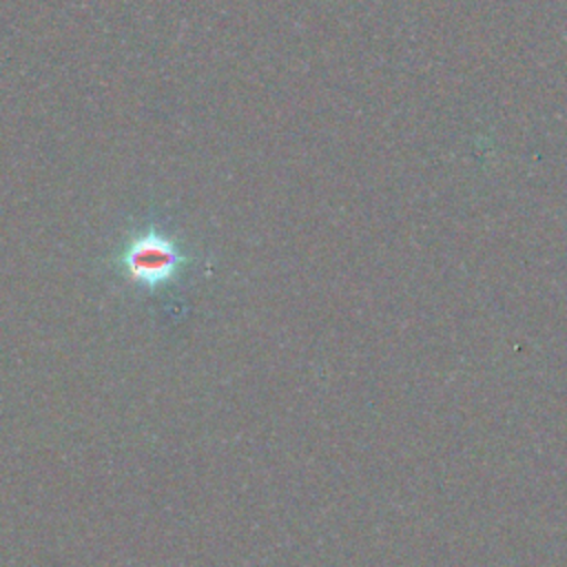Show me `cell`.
<instances>
[{"label": "cell", "mask_w": 567, "mask_h": 567, "mask_svg": "<svg viewBox=\"0 0 567 567\" xmlns=\"http://www.w3.org/2000/svg\"><path fill=\"white\" fill-rule=\"evenodd\" d=\"M190 264L193 257L186 246L153 215L131 224L109 259V268L124 284L146 295H159L177 286Z\"/></svg>", "instance_id": "obj_1"}]
</instances>
